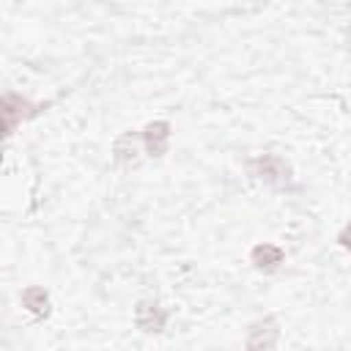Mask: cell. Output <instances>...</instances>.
<instances>
[{
    "label": "cell",
    "mask_w": 351,
    "mask_h": 351,
    "mask_svg": "<svg viewBox=\"0 0 351 351\" xmlns=\"http://www.w3.org/2000/svg\"><path fill=\"white\" fill-rule=\"evenodd\" d=\"M250 173L271 186H285L291 181V167L285 165V159H280L277 154H263L258 159L250 162Z\"/></svg>",
    "instance_id": "obj_1"
},
{
    "label": "cell",
    "mask_w": 351,
    "mask_h": 351,
    "mask_svg": "<svg viewBox=\"0 0 351 351\" xmlns=\"http://www.w3.org/2000/svg\"><path fill=\"white\" fill-rule=\"evenodd\" d=\"M134 324H137V329H143L145 335H156V332H162L165 324H167V310H165L162 304H156V302L143 299V302H137V307H134Z\"/></svg>",
    "instance_id": "obj_2"
},
{
    "label": "cell",
    "mask_w": 351,
    "mask_h": 351,
    "mask_svg": "<svg viewBox=\"0 0 351 351\" xmlns=\"http://www.w3.org/2000/svg\"><path fill=\"white\" fill-rule=\"evenodd\" d=\"M170 123L167 121H151L145 123V129L140 132L143 134V145H145V154L159 159L167 154V140H170Z\"/></svg>",
    "instance_id": "obj_3"
},
{
    "label": "cell",
    "mask_w": 351,
    "mask_h": 351,
    "mask_svg": "<svg viewBox=\"0 0 351 351\" xmlns=\"http://www.w3.org/2000/svg\"><path fill=\"white\" fill-rule=\"evenodd\" d=\"M282 261H285V252H282V247H277V244H269V241H263V244H255V247H252V252H250V263H252L258 271H263V274H271V271H277V269L282 266Z\"/></svg>",
    "instance_id": "obj_4"
},
{
    "label": "cell",
    "mask_w": 351,
    "mask_h": 351,
    "mask_svg": "<svg viewBox=\"0 0 351 351\" xmlns=\"http://www.w3.org/2000/svg\"><path fill=\"white\" fill-rule=\"evenodd\" d=\"M38 107H33L27 99L16 96V93H5L3 96V118H5V134H14L16 129V118H30L36 115Z\"/></svg>",
    "instance_id": "obj_5"
},
{
    "label": "cell",
    "mask_w": 351,
    "mask_h": 351,
    "mask_svg": "<svg viewBox=\"0 0 351 351\" xmlns=\"http://www.w3.org/2000/svg\"><path fill=\"white\" fill-rule=\"evenodd\" d=\"M19 302H22V307L36 318V321H44V318H49V313H52V302H49V293L41 288V285H27L25 291H22V296H19Z\"/></svg>",
    "instance_id": "obj_6"
},
{
    "label": "cell",
    "mask_w": 351,
    "mask_h": 351,
    "mask_svg": "<svg viewBox=\"0 0 351 351\" xmlns=\"http://www.w3.org/2000/svg\"><path fill=\"white\" fill-rule=\"evenodd\" d=\"M277 335H280V329H277L274 318L258 321V324H252V329H250L247 348H274V346H277Z\"/></svg>",
    "instance_id": "obj_7"
},
{
    "label": "cell",
    "mask_w": 351,
    "mask_h": 351,
    "mask_svg": "<svg viewBox=\"0 0 351 351\" xmlns=\"http://www.w3.org/2000/svg\"><path fill=\"white\" fill-rule=\"evenodd\" d=\"M137 143H143V134L123 132V134L115 140V145H112V156H115V162L123 165V167L134 165V162H137Z\"/></svg>",
    "instance_id": "obj_8"
},
{
    "label": "cell",
    "mask_w": 351,
    "mask_h": 351,
    "mask_svg": "<svg viewBox=\"0 0 351 351\" xmlns=\"http://www.w3.org/2000/svg\"><path fill=\"white\" fill-rule=\"evenodd\" d=\"M337 244H340L343 250H351V222L337 233Z\"/></svg>",
    "instance_id": "obj_9"
}]
</instances>
